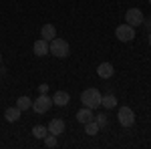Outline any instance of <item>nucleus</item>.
Listing matches in <instances>:
<instances>
[{
	"instance_id": "nucleus-1",
	"label": "nucleus",
	"mask_w": 151,
	"mask_h": 149,
	"mask_svg": "<svg viewBox=\"0 0 151 149\" xmlns=\"http://www.w3.org/2000/svg\"><path fill=\"white\" fill-rule=\"evenodd\" d=\"M48 53L57 58H67L70 53V46L65 38H52L50 45H48Z\"/></svg>"
},
{
	"instance_id": "nucleus-2",
	"label": "nucleus",
	"mask_w": 151,
	"mask_h": 149,
	"mask_svg": "<svg viewBox=\"0 0 151 149\" xmlns=\"http://www.w3.org/2000/svg\"><path fill=\"white\" fill-rule=\"evenodd\" d=\"M101 99H103V95L99 93V89H87V91H83V95H81L83 105L89 107V109H97V107L101 105Z\"/></svg>"
},
{
	"instance_id": "nucleus-3",
	"label": "nucleus",
	"mask_w": 151,
	"mask_h": 149,
	"mask_svg": "<svg viewBox=\"0 0 151 149\" xmlns=\"http://www.w3.org/2000/svg\"><path fill=\"white\" fill-rule=\"evenodd\" d=\"M117 119H119L121 127H127V129H129V127L135 125V111H133L131 107H119Z\"/></svg>"
},
{
	"instance_id": "nucleus-4",
	"label": "nucleus",
	"mask_w": 151,
	"mask_h": 149,
	"mask_svg": "<svg viewBox=\"0 0 151 149\" xmlns=\"http://www.w3.org/2000/svg\"><path fill=\"white\" fill-rule=\"evenodd\" d=\"M115 36L121 40V42H131L133 38H135V28L131 26V24H119L115 28Z\"/></svg>"
},
{
	"instance_id": "nucleus-5",
	"label": "nucleus",
	"mask_w": 151,
	"mask_h": 149,
	"mask_svg": "<svg viewBox=\"0 0 151 149\" xmlns=\"http://www.w3.org/2000/svg\"><path fill=\"white\" fill-rule=\"evenodd\" d=\"M50 107H52V99H50L48 95H38L35 101H32V111L38 113V115L47 113Z\"/></svg>"
},
{
	"instance_id": "nucleus-6",
	"label": "nucleus",
	"mask_w": 151,
	"mask_h": 149,
	"mask_svg": "<svg viewBox=\"0 0 151 149\" xmlns=\"http://www.w3.org/2000/svg\"><path fill=\"white\" fill-rule=\"evenodd\" d=\"M143 20H145V16H143V12H141L139 8H129V10L125 12V22L131 24L133 28H135V26H141Z\"/></svg>"
},
{
	"instance_id": "nucleus-7",
	"label": "nucleus",
	"mask_w": 151,
	"mask_h": 149,
	"mask_svg": "<svg viewBox=\"0 0 151 149\" xmlns=\"http://www.w3.org/2000/svg\"><path fill=\"white\" fill-rule=\"evenodd\" d=\"M70 103V95L67 91H57L52 95V105H57V107H67Z\"/></svg>"
},
{
	"instance_id": "nucleus-8",
	"label": "nucleus",
	"mask_w": 151,
	"mask_h": 149,
	"mask_svg": "<svg viewBox=\"0 0 151 149\" xmlns=\"http://www.w3.org/2000/svg\"><path fill=\"white\" fill-rule=\"evenodd\" d=\"M97 75L101 77V79H111L113 75H115V69H113V65L111 63H101L99 67H97Z\"/></svg>"
},
{
	"instance_id": "nucleus-9",
	"label": "nucleus",
	"mask_w": 151,
	"mask_h": 149,
	"mask_svg": "<svg viewBox=\"0 0 151 149\" xmlns=\"http://www.w3.org/2000/svg\"><path fill=\"white\" fill-rule=\"evenodd\" d=\"M32 50H35L36 57H47V55H48V40H45V38H38V40H35Z\"/></svg>"
},
{
	"instance_id": "nucleus-10",
	"label": "nucleus",
	"mask_w": 151,
	"mask_h": 149,
	"mask_svg": "<svg viewBox=\"0 0 151 149\" xmlns=\"http://www.w3.org/2000/svg\"><path fill=\"white\" fill-rule=\"evenodd\" d=\"M93 119H95L93 109H89V107H83V109H79V111H77V121H79L81 125L89 123V121H93Z\"/></svg>"
},
{
	"instance_id": "nucleus-11",
	"label": "nucleus",
	"mask_w": 151,
	"mask_h": 149,
	"mask_svg": "<svg viewBox=\"0 0 151 149\" xmlns=\"http://www.w3.org/2000/svg\"><path fill=\"white\" fill-rule=\"evenodd\" d=\"M48 133H52V135H63V133H65V121H63V119H52V121H50V123H48Z\"/></svg>"
},
{
	"instance_id": "nucleus-12",
	"label": "nucleus",
	"mask_w": 151,
	"mask_h": 149,
	"mask_svg": "<svg viewBox=\"0 0 151 149\" xmlns=\"http://www.w3.org/2000/svg\"><path fill=\"white\" fill-rule=\"evenodd\" d=\"M40 38H45V40H52V38H57V28L52 26V24H45L42 28H40Z\"/></svg>"
},
{
	"instance_id": "nucleus-13",
	"label": "nucleus",
	"mask_w": 151,
	"mask_h": 149,
	"mask_svg": "<svg viewBox=\"0 0 151 149\" xmlns=\"http://www.w3.org/2000/svg\"><path fill=\"white\" fill-rule=\"evenodd\" d=\"M20 113H22V111H20L18 107H8V109L4 111V119H6L8 123H16V121L20 119Z\"/></svg>"
},
{
	"instance_id": "nucleus-14",
	"label": "nucleus",
	"mask_w": 151,
	"mask_h": 149,
	"mask_svg": "<svg viewBox=\"0 0 151 149\" xmlns=\"http://www.w3.org/2000/svg\"><path fill=\"white\" fill-rule=\"evenodd\" d=\"M101 107H105V109H115L117 107V97L115 95H105L103 99H101Z\"/></svg>"
},
{
	"instance_id": "nucleus-15",
	"label": "nucleus",
	"mask_w": 151,
	"mask_h": 149,
	"mask_svg": "<svg viewBox=\"0 0 151 149\" xmlns=\"http://www.w3.org/2000/svg\"><path fill=\"white\" fill-rule=\"evenodd\" d=\"M16 107H18L20 111H28V109H32V101H30L28 97H18V99H16Z\"/></svg>"
},
{
	"instance_id": "nucleus-16",
	"label": "nucleus",
	"mask_w": 151,
	"mask_h": 149,
	"mask_svg": "<svg viewBox=\"0 0 151 149\" xmlns=\"http://www.w3.org/2000/svg\"><path fill=\"white\" fill-rule=\"evenodd\" d=\"M32 135H35L36 139H45L48 135V129L45 125H35L32 127Z\"/></svg>"
},
{
	"instance_id": "nucleus-17",
	"label": "nucleus",
	"mask_w": 151,
	"mask_h": 149,
	"mask_svg": "<svg viewBox=\"0 0 151 149\" xmlns=\"http://www.w3.org/2000/svg\"><path fill=\"white\" fill-rule=\"evenodd\" d=\"M99 131H101V129H99V125H97V121H89V123H85V133H87V135H97V133H99Z\"/></svg>"
},
{
	"instance_id": "nucleus-18",
	"label": "nucleus",
	"mask_w": 151,
	"mask_h": 149,
	"mask_svg": "<svg viewBox=\"0 0 151 149\" xmlns=\"http://www.w3.org/2000/svg\"><path fill=\"white\" fill-rule=\"evenodd\" d=\"M95 121H97V125H99V129H105V127L109 125V117L105 113H99L97 117H95Z\"/></svg>"
},
{
	"instance_id": "nucleus-19",
	"label": "nucleus",
	"mask_w": 151,
	"mask_h": 149,
	"mask_svg": "<svg viewBox=\"0 0 151 149\" xmlns=\"http://www.w3.org/2000/svg\"><path fill=\"white\" fill-rule=\"evenodd\" d=\"M58 145V141H57V135H52V133H48L47 137H45V147H57Z\"/></svg>"
},
{
	"instance_id": "nucleus-20",
	"label": "nucleus",
	"mask_w": 151,
	"mask_h": 149,
	"mask_svg": "<svg viewBox=\"0 0 151 149\" xmlns=\"http://www.w3.org/2000/svg\"><path fill=\"white\" fill-rule=\"evenodd\" d=\"M38 93H40V95H48V85H47V83L38 85Z\"/></svg>"
},
{
	"instance_id": "nucleus-21",
	"label": "nucleus",
	"mask_w": 151,
	"mask_h": 149,
	"mask_svg": "<svg viewBox=\"0 0 151 149\" xmlns=\"http://www.w3.org/2000/svg\"><path fill=\"white\" fill-rule=\"evenodd\" d=\"M143 24H145V28L151 32V18H145V20H143Z\"/></svg>"
},
{
	"instance_id": "nucleus-22",
	"label": "nucleus",
	"mask_w": 151,
	"mask_h": 149,
	"mask_svg": "<svg viewBox=\"0 0 151 149\" xmlns=\"http://www.w3.org/2000/svg\"><path fill=\"white\" fill-rule=\"evenodd\" d=\"M149 45H151V32H149Z\"/></svg>"
},
{
	"instance_id": "nucleus-23",
	"label": "nucleus",
	"mask_w": 151,
	"mask_h": 149,
	"mask_svg": "<svg viewBox=\"0 0 151 149\" xmlns=\"http://www.w3.org/2000/svg\"><path fill=\"white\" fill-rule=\"evenodd\" d=\"M0 65H2V55H0Z\"/></svg>"
},
{
	"instance_id": "nucleus-24",
	"label": "nucleus",
	"mask_w": 151,
	"mask_h": 149,
	"mask_svg": "<svg viewBox=\"0 0 151 149\" xmlns=\"http://www.w3.org/2000/svg\"><path fill=\"white\" fill-rule=\"evenodd\" d=\"M147 2H149V4H151V0H147Z\"/></svg>"
}]
</instances>
